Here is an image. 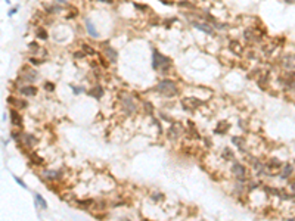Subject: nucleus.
<instances>
[{
  "mask_svg": "<svg viewBox=\"0 0 295 221\" xmlns=\"http://www.w3.org/2000/svg\"><path fill=\"white\" fill-rule=\"evenodd\" d=\"M152 67L155 71H159V74L167 75L171 69V59L159 53L158 50H154L152 52Z\"/></svg>",
  "mask_w": 295,
  "mask_h": 221,
  "instance_id": "1",
  "label": "nucleus"
},
{
  "mask_svg": "<svg viewBox=\"0 0 295 221\" xmlns=\"http://www.w3.org/2000/svg\"><path fill=\"white\" fill-rule=\"evenodd\" d=\"M77 15H78L77 7H74V6H68L67 11H65V18H67V19H73V18H75Z\"/></svg>",
  "mask_w": 295,
  "mask_h": 221,
  "instance_id": "20",
  "label": "nucleus"
},
{
  "mask_svg": "<svg viewBox=\"0 0 295 221\" xmlns=\"http://www.w3.org/2000/svg\"><path fill=\"white\" fill-rule=\"evenodd\" d=\"M232 143H233L235 146H238L239 149H244V139H242V137L233 136L232 137Z\"/></svg>",
  "mask_w": 295,
  "mask_h": 221,
  "instance_id": "25",
  "label": "nucleus"
},
{
  "mask_svg": "<svg viewBox=\"0 0 295 221\" xmlns=\"http://www.w3.org/2000/svg\"><path fill=\"white\" fill-rule=\"evenodd\" d=\"M30 50H31V53H37V52H40V47H39V44L36 43V41H33V43H30Z\"/></svg>",
  "mask_w": 295,
  "mask_h": 221,
  "instance_id": "28",
  "label": "nucleus"
},
{
  "mask_svg": "<svg viewBox=\"0 0 295 221\" xmlns=\"http://www.w3.org/2000/svg\"><path fill=\"white\" fill-rule=\"evenodd\" d=\"M18 11H19V5L15 6L13 9H11V11H9V13H7V16H13V15H15V13H17Z\"/></svg>",
  "mask_w": 295,
  "mask_h": 221,
  "instance_id": "34",
  "label": "nucleus"
},
{
  "mask_svg": "<svg viewBox=\"0 0 295 221\" xmlns=\"http://www.w3.org/2000/svg\"><path fill=\"white\" fill-rule=\"evenodd\" d=\"M81 49H83V52L86 53V55H89V56H93V55H96V50H95V49H93L92 46L86 44V43L81 46Z\"/></svg>",
  "mask_w": 295,
  "mask_h": 221,
  "instance_id": "24",
  "label": "nucleus"
},
{
  "mask_svg": "<svg viewBox=\"0 0 295 221\" xmlns=\"http://www.w3.org/2000/svg\"><path fill=\"white\" fill-rule=\"evenodd\" d=\"M6 5H11V0H6Z\"/></svg>",
  "mask_w": 295,
  "mask_h": 221,
  "instance_id": "39",
  "label": "nucleus"
},
{
  "mask_svg": "<svg viewBox=\"0 0 295 221\" xmlns=\"http://www.w3.org/2000/svg\"><path fill=\"white\" fill-rule=\"evenodd\" d=\"M232 174H233V176H236L238 178H244V177H245V174H246L245 167H244L242 164H239V162H235V164L232 165Z\"/></svg>",
  "mask_w": 295,
  "mask_h": 221,
  "instance_id": "14",
  "label": "nucleus"
},
{
  "mask_svg": "<svg viewBox=\"0 0 295 221\" xmlns=\"http://www.w3.org/2000/svg\"><path fill=\"white\" fill-rule=\"evenodd\" d=\"M34 198L37 200V206H41V209H47V202L40 193H34Z\"/></svg>",
  "mask_w": 295,
  "mask_h": 221,
  "instance_id": "19",
  "label": "nucleus"
},
{
  "mask_svg": "<svg viewBox=\"0 0 295 221\" xmlns=\"http://www.w3.org/2000/svg\"><path fill=\"white\" fill-rule=\"evenodd\" d=\"M84 24H86V31H87V34H89L90 37H93V39H99V31L96 30L95 24L92 22L89 18L84 19Z\"/></svg>",
  "mask_w": 295,
  "mask_h": 221,
  "instance_id": "11",
  "label": "nucleus"
},
{
  "mask_svg": "<svg viewBox=\"0 0 295 221\" xmlns=\"http://www.w3.org/2000/svg\"><path fill=\"white\" fill-rule=\"evenodd\" d=\"M102 94H103V89H102L100 85H95L93 89L89 90V96H92L93 99H100Z\"/></svg>",
  "mask_w": 295,
  "mask_h": 221,
  "instance_id": "18",
  "label": "nucleus"
},
{
  "mask_svg": "<svg viewBox=\"0 0 295 221\" xmlns=\"http://www.w3.org/2000/svg\"><path fill=\"white\" fill-rule=\"evenodd\" d=\"M7 103L9 105H12L15 109H18V111H21V109H25L27 108V102L24 100V99H17V97H7Z\"/></svg>",
  "mask_w": 295,
  "mask_h": 221,
  "instance_id": "13",
  "label": "nucleus"
},
{
  "mask_svg": "<svg viewBox=\"0 0 295 221\" xmlns=\"http://www.w3.org/2000/svg\"><path fill=\"white\" fill-rule=\"evenodd\" d=\"M289 221H294V220H289Z\"/></svg>",
  "mask_w": 295,
  "mask_h": 221,
  "instance_id": "40",
  "label": "nucleus"
},
{
  "mask_svg": "<svg viewBox=\"0 0 295 221\" xmlns=\"http://www.w3.org/2000/svg\"><path fill=\"white\" fill-rule=\"evenodd\" d=\"M36 35H37V39H39V40H47V39H49V34H47V31H46L45 28H41V27L37 30Z\"/></svg>",
  "mask_w": 295,
  "mask_h": 221,
  "instance_id": "23",
  "label": "nucleus"
},
{
  "mask_svg": "<svg viewBox=\"0 0 295 221\" xmlns=\"http://www.w3.org/2000/svg\"><path fill=\"white\" fill-rule=\"evenodd\" d=\"M280 63H282V67L286 68L288 71L295 69V55L294 53H285L283 56H282V59H280Z\"/></svg>",
  "mask_w": 295,
  "mask_h": 221,
  "instance_id": "8",
  "label": "nucleus"
},
{
  "mask_svg": "<svg viewBox=\"0 0 295 221\" xmlns=\"http://www.w3.org/2000/svg\"><path fill=\"white\" fill-rule=\"evenodd\" d=\"M19 93L22 94V96H27V97H33L37 94V87L33 84H25L22 85L21 89H19Z\"/></svg>",
  "mask_w": 295,
  "mask_h": 221,
  "instance_id": "12",
  "label": "nucleus"
},
{
  "mask_svg": "<svg viewBox=\"0 0 295 221\" xmlns=\"http://www.w3.org/2000/svg\"><path fill=\"white\" fill-rule=\"evenodd\" d=\"M41 177L46 182H59L62 178V173L59 170H45L41 173Z\"/></svg>",
  "mask_w": 295,
  "mask_h": 221,
  "instance_id": "7",
  "label": "nucleus"
},
{
  "mask_svg": "<svg viewBox=\"0 0 295 221\" xmlns=\"http://www.w3.org/2000/svg\"><path fill=\"white\" fill-rule=\"evenodd\" d=\"M155 91H158L161 96L168 97V99L178 96V87H177V84H176V81L168 80V78L161 80V81L155 85Z\"/></svg>",
  "mask_w": 295,
  "mask_h": 221,
  "instance_id": "2",
  "label": "nucleus"
},
{
  "mask_svg": "<svg viewBox=\"0 0 295 221\" xmlns=\"http://www.w3.org/2000/svg\"><path fill=\"white\" fill-rule=\"evenodd\" d=\"M229 47H230V52H233L235 55H242V53H244L242 43L238 41V40H230V41H229Z\"/></svg>",
  "mask_w": 295,
  "mask_h": 221,
  "instance_id": "17",
  "label": "nucleus"
},
{
  "mask_svg": "<svg viewBox=\"0 0 295 221\" xmlns=\"http://www.w3.org/2000/svg\"><path fill=\"white\" fill-rule=\"evenodd\" d=\"M183 134V125L178 122H171V127L168 128V139L170 140H176Z\"/></svg>",
  "mask_w": 295,
  "mask_h": 221,
  "instance_id": "6",
  "label": "nucleus"
},
{
  "mask_svg": "<svg viewBox=\"0 0 295 221\" xmlns=\"http://www.w3.org/2000/svg\"><path fill=\"white\" fill-rule=\"evenodd\" d=\"M229 128V124L227 122H224V121H221V122H218L217 128H216V133H218V134H224L226 131H227Z\"/></svg>",
  "mask_w": 295,
  "mask_h": 221,
  "instance_id": "22",
  "label": "nucleus"
},
{
  "mask_svg": "<svg viewBox=\"0 0 295 221\" xmlns=\"http://www.w3.org/2000/svg\"><path fill=\"white\" fill-rule=\"evenodd\" d=\"M30 63H33V65H36V67H39V65L43 63V61H40V59H37V58H30Z\"/></svg>",
  "mask_w": 295,
  "mask_h": 221,
  "instance_id": "31",
  "label": "nucleus"
},
{
  "mask_svg": "<svg viewBox=\"0 0 295 221\" xmlns=\"http://www.w3.org/2000/svg\"><path fill=\"white\" fill-rule=\"evenodd\" d=\"M9 113H11V121H12V124L19 128V127L22 125V117H21V113L18 112V109H15V108H12L11 111H9Z\"/></svg>",
  "mask_w": 295,
  "mask_h": 221,
  "instance_id": "15",
  "label": "nucleus"
},
{
  "mask_svg": "<svg viewBox=\"0 0 295 221\" xmlns=\"http://www.w3.org/2000/svg\"><path fill=\"white\" fill-rule=\"evenodd\" d=\"M84 56H86V53H84L83 50H78L77 53H74V58H75V59H81V58H84Z\"/></svg>",
  "mask_w": 295,
  "mask_h": 221,
  "instance_id": "33",
  "label": "nucleus"
},
{
  "mask_svg": "<svg viewBox=\"0 0 295 221\" xmlns=\"http://www.w3.org/2000/svg\"><path fill=\"white\" fill-rule=\"evenodd\" d=\"M292 173V165H286L283 168V173H282V178H286Z\"/></svg>",
  "mask_w": 295,
  "mask_h": 221,
  "instance_id": "27",
  "label": "nucleus"
},
{
  "mask_svg": "<svg viewBox=\"0 0 295 221\" xmlns=\"http://www.w3.org/2000/svg\"><path fill=\"white\" fill-rule=\"evenodd\" d=\"M204 105V102L198 99V97H183L182 99V106H183L186 111H196L198 108H201Z\"/></svg>",
  "mask_w": 295,
  "mask_h": 221,
  "instance_id": "4",
  "label": "nucleus"
},
{
  "mask_svg": "<svg viewBox=\"0 0 295 221\" xmlns=\"http://www.w3.org/2000/svg\"><path fill=\"white\" fill-rule=\"evenodd\" d=\"M192 25H193L195 28L201 30L202 33H207V34H208V35H212V34H214V30H212V27H211V25H208V24H205V22H199V21H193V22H192Z\"/></svg>",
  "mask_w": 295,
  "mask_h": 221,
  "instance_id": "16",
  "label": "nucleus"
},
{
  "mask_svg": "<svg viewBox=\"0 0 295 221\" xmlns=\"http://www.w3.org/2000/svg\"><path fill=\"white\" fill-rule=\"evenodd\" d=\"M28 158H30V162H31V164H34V165H41V164H43V158H40L36 152H31Z\"/></svg>",
  "mask_w": 295,
  "mask_h": 221,
  "instance_id": "21",
  "label": "nucleus"
},
{
  "mask_svg": "<svg viewBox=\"0 0 295 221\" xmlns=\"http://www.w3.org/2000/svg\"><path fill=\"white\" fill-rule=\"evenodd\" d=\"M233 152L229 149V147H224V150H223V158L224 159H233Z\"/></svg>",
  "mask_w": 295,
  "mask_h": 221,
  "instance_id": "26",
  "label": "nucleus"
},
{
  "mask_svg": "<svg viewBox=\"0 0 295 221\" xmlns=\"http://www.w3.org/2000/svg\"><path fill=\"white\" fill-rule=\"evenodd\" d=\"M121 102H123L124 111L127 113H134L137 111V106H136V103H134V99L130 96V94H124L123 99H121Z\"/></svg>",
  "mask_w": 295,
  "mask_h": 221,
  "instance_id": "5",
  "label": "nucleus"
},
{
  "mask_svg": "<svg viewBox=\"0 0 295 221\" xmlns=\"http://www.w3.org/2000/svg\"><path fill=\"white\" fill-rule=\"evenodd\" d=\"M45 90L53 91V90H55V84H53V83H49V81H47V83H45Z\"/></svg>",
  "mask_w": 295,
  "mask_h": 221,
  "instance_id": "30",
  "label": "nucleus"
},
{
  "mask_svg": "<svg viewBox=\"0 0 295 221\" xmlns=\"http://www.w3.org/2000/svg\"><path fill=\"white\" fill-rule=\"evenodd\" d=\"M37 78H39V72H37L36 69L30 68V67H24V68L19 71V77H18V80L25 81L27 84H33V83H36Z\"/></svg>",
  "mask_w": 295,
  "mask_h": 221,
  "instance_id": "3",
  "label": "nucleus"
},
{
  "mask_svg": "<svg viewBox=\"0 0 295 221\" xmlns=\"http://www.w3.org/2000/svg\"><path fill=\"white\" fill-rule=\"evenodd\" d=\"M71 89H73V91L75 93V94H81V93H84L83 87H75V85H71Z\"/></svg>",
  "mask_w": 295,
  "mask_h": 221,
  "instance_id": "32",
  "label": "nucleus"
},
{
  "mask_svg": "<svg viewBox=\"0 0 295 221\" xmlns=\"http://www.w3.org/2000/svg\"><path fill=\"white\" fill-rule=\"evenodd\" d=\"M291 189H292V190H294V192H295V183H294V184H292V186H291Z\"/></svg>",
  "mask_w": 295,
  "mask_h": 221,
  "instance_id": "38",
  "label": "nucleus"
},
{
  "mask_svg": "<svg viewBox=\"0 0 295 221\" xmlns=\"http://www.w3.org/2000/svg\"><path fill=\"white\" fill-rule=\"evenodd\" d=\"M134 7H137L140 11H146L148 9V6H140V3H134Z\"/></svg>",
  "mask_w": 295,
  "mask_h": 221,
  "instance_id": "35",
  "label": "nucleus"
},
{
  "mask_svg": "<svg viewBox=\"0 0 295 221\" xmlns=\"http://www.w3.org/2000/svg\"><path fill=\"white\" fill-rule=\"evenodd\" d=\"M103 55L108 58V62H109V63H115V62H117L118 53L115 52V49L109 47V46H108V43H103Z\"/></svg>",
  "mask_w": 295,
  "mask_h": 221,
  "instance_id": "10",
  "label": "nucleus"
},
{
  "mask_svg": "<svg viewBox=\"0 0 295 221\" xmlns=\"http://www.w3.org/2000/svg\"><path fill=\"white\" fill-rule=\"evenodd\" d=\"M19 145L21 146H25L28 149H31L37 145V139L33 136V134H28V133H22L21 136V140H19Z\"/></svg>",
  "mask_w": 295,
  "mask_h": 221,
  "instance_id": "9",
  "label": "nucleus"
},
{
  "mask_svg": "<svg viewBox=\"0 0 295 221\" xmlns=\"http://www.w3.org/2000/svg\"><path fill=\"white\" fill-rule=\"evenodd\" d=\"M58 3H67V0H56Z\"/></svg>",
  "mask_w": 295,
  "mask_h": 221,
  "instance_id": "37",
  "label": "nucleus"
},
{
  "mask_svg": "<svg viewBox=\"0 0 295 221\" xmlns=\"http://www.w3.org/2000/svg\"><path fill=\"white\" fill-rule=\"evenodd\" d=\"M180 6H184V7H192V9H193V6L190 5L189 2H182V3H180Z\"/></svg>",
  "mask_w": 295,
  "mask_h": 221,
  "instance_id": "36",
  "label": "nucleus"
},
{
  "mask_svg": "<svg viewBox=\"0 0 295 221\" xmlns=\"http://www.w3.org/2000/svg\"><path fill=\"white\" fill-rule=\"evenodd\" d=\"M12 177H13V180H15V182H17L18 184H19V186L22 187V189H27V184H25V183L22 182V178H19V177L15 176V174H12Z\"/></svg>",
  "mask_w": 295,
  "mask_h": 221,
  "instance_id": "29",
  "label": "nucleus"
}]
</instances>
